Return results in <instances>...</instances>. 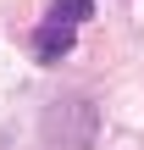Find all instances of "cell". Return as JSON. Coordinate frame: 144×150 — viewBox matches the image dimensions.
<instances>
[{
  "label": "cell",
  "mask_w": 144,
  "mask_h": 150,
  "mask_svg": "<svg viewBox=\"0 0 144 150\" xmlns=\"http://www.w3.org/2000/svg\"><path fill=\"white\" fill-rule=\"evenodd\" d=\"M89 17H94V0H55L50 17H44L39 33H33V56H39V61H61Z\"/></svg>",
  "instance_id": "obj_1"
}]
</instances>
